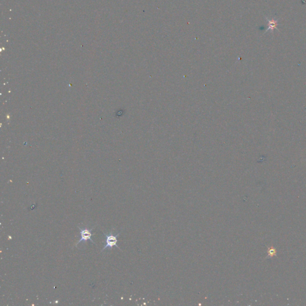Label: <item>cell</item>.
Segmentation results:
<instances>
[{"label":"cell","mask_w":306,"mask_h":306,"mask_svg":"<svg viewBox=\"0 0 306 306\" xmlns=\"http://www.w3.org/2000/svg\"><path fill=\"white\" fill-rule=\"evenodd\" d=\"M120 233H118L117 235H114L111 232L109 235H107L106 233H104V235L106 237V240H105L106 245H105L104 247H103L101 252H102L104 250L106 249V248H109V249L111 248V249L114 246L117 247L118 249H120V247H118L117 245V243L118 242L117 237L120 235Z\"/></svg>","instance_id":"6da1fadb"},{"label":"cell","mask_w":306,"mask_h":306,"mask_svg":"<svg viewBox=\"0 0 306 306\" xmlns=\"http://www.w3.org/2000/svg\"><path fill=\"white\" fill-rule=\"evenodd\" d=\"M95 227H93L91 230L90 229H88L87 228H82L80 227H78V228L80 229V239L79 240V241L78 242V243L75 245V246L77 247L80 243H81L82 242H86L87 240H90L91 241L92 243H94V242L92 240V236L94 235L91 233L92 231L93 230V229Z\"/></svg>","instance_id":"7a4b0ae2"},{"label":"cell","mask_w":306,"mask_h":306,"mask_svg":"<svg viewBox=\"0 0 306 306\" xmlns=\"http://www.w3.org/2000/svg\"><path fill=\"white\" fill-rule=\"evenodd\" d=\"M269 28L268 29H273L274 28L276 27V25H277L276 21L272 20V21H269Z\"/></svg>","instance_id":"3957f363"}]
</instances>
